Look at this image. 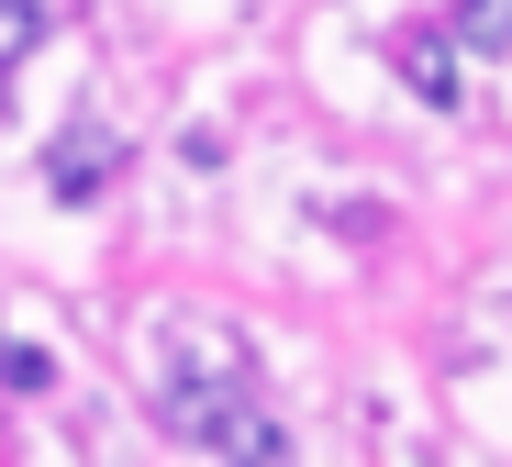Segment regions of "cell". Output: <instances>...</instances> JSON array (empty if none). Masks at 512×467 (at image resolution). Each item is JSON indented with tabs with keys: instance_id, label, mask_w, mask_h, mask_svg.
Masks as SVG:
<instances>
[{
	"instance_id": "2",
	"label": "cell",
	"mask_w": 512,
	"mask_h": 467,
	"mask_svg": "<svg viewBox=\"0 0 512 467\" xmlns=\"http://www.w3.org/2000/svg\"><path fill=\"white\" fill-rule=\"evenodd\" d=\"M45 190H56V201H101V190H112V134H56Z\"/></svg>"
},
{
	"instance_id": "3",
	"label": "cell",
	"mask_w": 512,
	"mask_h": 467,
	"mask_svg": "<svg viewBox=\"0 0 512 467\" xmlns=\"http://www.w3.org/2000/svg\"><path fill=\"white\" fill-rule=\"evenodd\" d=\"M401 78H412V101L457 112V56H446V45H412V56H401Z\"/></svg>"
},
{
	"instance_id": "1",
	"label": "cell",
	"mask_w": 512,
	"mask_h": 467,
	"mask_svg": "<svg viewBox=\"0 0 512 467\" xmlns=\"http://www.w3.org/2000/svg\"><path fill=\"white\" fill-rule=\"evenodd\" d=\"M156 423L167 445L190 456H290V434L268 423V401H256V367L223 323H190L179 345L156 356Z\"/></svg>"
},
{
	"instance_id": "5",
	"label": "cell",
	"mask_w": 512,
	"mask_h": 467,
	"mask_svg": "<svg viewBox=\"0 0 512 467\" xmlns=\"http://www.w3.org/2000/svg\"><path fill=\"white\" fill-rule=\"evenodd\" d=\"M45 45V0H0V67H23Z\"/></svg>"
},
{
	"instance_id": "6",
	"label": "cell",
	"mask_w": 512,
	"mask_h": 467,
	"mask_svg": "<svg viewBox=\"0 0 512 467\" xmlns=\"http://www.w3.org/2000/svg\"><path fill=\"white\" fill-rule=\"evenodd\" d=\"M0 379H12V390H56V356L45 345H0Z\"/></svg>"
},
{
	"instance_id": "4",
	"label": "cell",
	"mask_w": 512,
	"mask_h": 467,
	"mask_svg": "<svg viewBox=\"0 0 512 467\" xmlns=\"http://www.w3.org/2000/svg\"><path fill=\"white\" fill-rule=\"evenodd\" d=\"M457 45L501 56V45H512V0H457Z\"/></svg>"
}]
</instances>
